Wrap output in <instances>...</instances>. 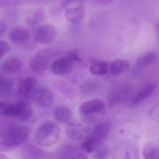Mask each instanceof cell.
Masks as SVG:
<instances>
[{"label":"cell","mask_w":159,"mask_h":159,"mask_svg":"<svg viewBox=\"0 0 159 159\" xmlns=\"http://www.w3.org/2000/svg\"><path fill=\"white\" fill-rule=\"evenodd\" d=\"M60 134V128L56 124L52 121H46L43 123L36 129L34 139L39 146L49 147L56 143Z\"/></svg>","instance_id":"1"},{"label":"cell","mask_w":159,"mask_h":159,"mask_svg":"<svg viewBox=\"0 0 159 159\" xmlns=\"http://www.w3.org/2000/svg\"><path fill=\"white\" fill-rule=\"evenodd\" d=\"M30 131L25 126L12 125L4 131L2 136L3 145L9 148L17 147L28 139Z\"/></svg>","instance_id":"2"},{"label":"cell","mask_w":159,"mask_h":159,"mask_svg":"<svg viewBox=\"0 0 159 159\" xmlns=\"http://www.w3.org/2000/svg\"><path fill=\"white\" fill-rule=\"evenodd\" d=\"M55 53L52 49H44L38 52L30 63L31 70L36 73H41L45 71Z\"/></svg>","instance_id":"3"},{"label":"cell","mask_w":159,"mask_h":159,"mask_svg":"<svg viewBox=\"0 0 159 159\" xmlns=\"http://www.w3.org/2000/svg\"><path fill=\"white\" fill-rule=\"evenodd\" d=\"M2 113L5 116L19 117L27 120L31 115V109L26 102L20 101L12 105H6L1 108Z\"/></svg>","instance_id":"4"},{"label":"cell","mask_w":159,"mask_h":159,"mask_svg":"<svg viewBox=\"0 0 159 159\" xmlns=\"http://www.w3.org/2000/svg\"><path fill=\"white\" fill-rule=\"evenodd\" d=\"M62 5L66 8L65 16L70 23L76 24L83 18L84 7L80 2L64 1Z\"/></svg>","instance_id":"5"},{"label":"cell","mask_w":159,"mask_h":159,"mask_svg":"<svg viewBox=\"0 0 159 159\" xmlns=\"http://www.w3.org/2000/svg\"><path fill=\"white\" fill-rule=\"evenodd\" d=\"M90 132L89 126L82 122H72L68 123L66 127L67 135L74 141L84 140L88 137Z\"/></svg>","instance_id":"6"},{"label":"cell","mask_w":159,"mask_h":159,"mask_svg":"<svg viewBox=\"0 0 159 159\" xmlns=\"http://www.w3.org/2000/svg\"><path fill=\"white\" fill-rule=\"evenodd\" d=\"M56 35V30L53 26L45 24L37 29L34 37L36 41L40 44L48 45L54 41Z\"/></svg>","instance_id":"7"},{"label":"cell","mask_w":159,"mask_h":159,"mask_svg":"<svg viewBox=\"0 0 159 159\" xmlns=\"http://www.w3.org/2000/svg\"><path fill=\"white\" fill-rule=\"evenodd\" d=\"M110 131V125L108 123L106 122L99 123L94 126L90 137L88 138L93 145L94 150L100 144L104 143V141L108 135Z\"/></svg>","instance_id":"8"},{"label":"cell","mask_w":159,"mask_h":159,"mask_svg":"<svg viewBox=\"0 0 159 159\" xmlns=\"http://www.w3.org/2000/svg\"><path fill=\"white\" fill-rule=\"evenodd\" d=\"M32 99L35 105L40 107H49L53 102V96L52 92L44 87L35 89L32 93Z\"/></svg>","instance_id":"9"},{"label":"cell","mask_w":159,"mask_h":159,"mask_svg":"<svg viewBox=\"0 0 159 159\" xmlns=\"http://www.w3.org/2000/svg\"><path fill=\"white\" fill-rule=\"evenodd\" d=\"M74 62L67 55L55 60L51 64V69L54 74L66 76L71 72Z\"/></svg>","instance_id":"10"},{"label":"cell","mask_w":159,"mask_h":159,"mask_svg":"<svg viewBox=\"0 0 159 159\" xmlns=\"http://www.w3.org/2000/svg\"><path fill=\"white\" fill-rule=\"evenodd\" d=\"M104 101L99 98H93L83 102L79 107V111L82 115L98 113L105 109Z\"/></svg>","instance_id":"11"},{"label":"cell","mask_w":159,"mask_h":159,"mask_svg":"<svg viewBox=\"0 0 159 159\" xmlns=\"http://www.w3.org/2000/svg\"><path fill=\"white\" fill-rule=\"evenodd\" d=\"M131 93L129 85H122L114 90L110 95V102L112 104H121L126 102Z\"/></svg>","instance_id":"12"},{"label":"cell","mask_w":159,"mask_h":159,"mask_svg":"<svg viewBox=\"0 0 159 159\" xmlns=\"http://www.w3.org/2000/svg\"><path fill=\"white\" fill-rule=\"evenodd\" d=\"M37 80L34 77H30L20 81L17 88V93L20 96L26 97L35 90Z\"/></svg>","instance_id":"13"},{"label":"cell","mask_w":159,"mask_h":159,"mask_svg":"<svg viewBox=\"0 0 159 159\" xmlns=\"http://www.w3.org/2000/svg\"><path fill=\"white\" fill-rule=\"evenodd\" d=\"M10 40L14 43H19L27 41L30 37L29 31L27 29L21 26H16L9 31Z\"/></svg>","instance_id":"14"},{"label":"cell","mask_w":159,"mask_h":159,"mask_svg":"<svg viewBox=\"0 0 159 159\" xmlns=\"http://www.w3.org/2000/svg\"><path fill=\"white\" fill-rule=\"evenodd\" d=\"M157 86V84L155 82L149 83L143 86L135 96L132 100V105L134 106L143 102L153 93Z\"/></svg>","instance_id":"15"},{"label":"cell","mask_w":159,"mask_h":159,"mask_svg":"<svg viewBox=\"0 0 159 159\" xmlns=\"http://www.w3.org/2000/svg\"><path fill=\"white\" fill-rule=\"evenodd\" d=\"M53 116L57 121L61 124L68 123L72 118L71 110L69 107L60 106L54 110Z\"/></svg>","instance_id":"16"},{"label":"cell","mask_w":159,"mask_h":159,"mask_svg":"<svg viewBox=\"0 0 159 159\" xmlns=\"http://www.w3.org/2000/svg\"><path fill=\"white\" fill-rule=\"evenodd\" d=\"M100 86V82L98 80L93 78L89 79L82 84L80 87V91L83 95H89L98 91Z\"/></svg>","instance_id":"17"},{"label":"cell","mask_w":159,"mask_h":159,"mask_svg":"<svg viewBox=\"0 0 159 159\" xmlns=\"http://www.w3.org/2000/svg\"><path fill=\"white\" fill-rule=\"evenodd\" d=\"M130 68L129 62L125 59L114 60L109 67V71L113 76H118L127 71Z\"/></svg>","instance_id":"18"},{"label":"cell","mask_w":159,"mask_h":159,"mask_svg":"<svg viewBox=\"0 0 159 159\" xmlns=\"http://www.w3.org/2000/svg\"><path fill=\"white\" fill-rule=\"evenodd\" d=\"M144 159H159V147L158 143L151 142L143 147L142 152Z\"/></svg>","instance_id":"19"},{"label":"cell","mask_w":159,"mask_h":159,"mask_svg":"<svg viewBox=\"0 0 159 159\" xmlns=\"http://www.w3.org/2000/svg\"><path fill=\"white\" fill-rule=\"evenodd\" d=\"M21 63L19 59L15 57H10L6 59L2 64V68L6 74H13L20 70Z\"/></svg>","instance_id":"20"},{"label":"cell","mask_w":159,"mask_h":159,"mask_svg":"<svg viewBox=\"0 0 159 159\" xmlns=\"http://www.w3.org/2000/svg\"><path fill=\"white\" fill-rule=\"evenodd\" d=\"M157 60V55L155 52H150L140 57L137 61L136 68L141 69L151 64H154Z\"/></svg>","instance_id":"21"},{"label":"cell","mask_w":159,"mask_h":159,"mask_svg":"<svg viewBox=\"0 0 159 159\" xmlns=\"http://www.w3.org/2000/svg\"><path fill=\"white\" fill-rule=\"evenodd\" d=\"M110 66L107 62L98 61L93 63L90 66L89 71L92 74L96 76L106 75L109 71Z\"/></svg>","instance_id":"22"},{"label":"cell","mask_w":159,"mask_h":159,"mask_svg":"<svg viewBox=\"0 0 159 159\" xmlns=\"http://www.w3.org/2000/svg\"><path fill=\"white\" fill-rule=\"evenodd\" d=\"M45 14L42 9H38L31 13L27 18V22L31 25H36L45 19Z\"/></svg>","instance_id":"23"},{"label":"cell","mask_w":159,"mask_h":159,"mask_svg":"<svg viewBox=\"0 0 159 159\" xmlns=\"http://www.w3.org/2000/svg\"><path fill=\"white\" fill-rule=\"evenodd\" d=\"M13 81L7 76H0V93H10L13 89Z\"/></svg>","instance_id":"24"},{"label":"cell","mask_w":159,"mask_h":159,"mask_svg":"<svg viewBox=\"0 0 159 159\" xmlns=\"http://www.w3.org/2000/svg\"><path fill=\"white\" fill-rule=\"evenodd\" d=\"M93 153L94 159H107L108 156V149L103 143L97 147Z\"/></svg>","instance_id":"25"},{"label":"cell","mask_w":159,"mask_h":159,"mask_svg":"<svg viewBox=\"0 0 159 159\" xmlns=\"http://www.w3.org/2000/svg\"><path fill=\"white\" fill-rule=\"evenodd\" d=\"M9 43L4 40H0V59H2L10 51Z\"/></svg>","instance_id":"26"},{"label":"cell","mask_w":159,"mask_h":159,"mask_svg":"<svg viewBox=\"0 0 159 159\" xmlns=\"http://www.w3.org/2000/svg\"><path fill=\"white\" fill-rule=\"evenodd\" d=\"M82 148L85 152L87 153H93L94 150V147L91 141L89 138L86 139L81 145Z\"/></svg>","instance_id":"27"},{"label":"cell","mask_w":159,"mask_h":159,"mask_svg":"<svg viewBox=\"0 0 159 159\" xmlns=\"http://www.w3.org/2000/svg\"><path fill=\"white\" fill-rule=\"evenodd\" d=\"M159 105H155L151 110L149 113V115L150 118L154 121H158L159 119Z\"/></svg>","instance_id":"28"},{"label":"cell","mask_w":159,"mask_h":159,"mask_svg":"<svg viewBox=\"0 0 159 159\" xmlns=\"http://www.w3.org/2000/svg\"><path fill=\"white\" fill-rule=\"evenodd\" d=\"M66 54L72 60L73 62H78L80 61L81 59L79 56L78 55L77 51L73 50L67 53Z\"/></svg>","instance_id":"29"},{"label":"cell","mask_w":159,"mask_h":159,"mask_svg":"<svg viewBox=\"0 0 159 159\" xmlns=\"http://www.w3.org/2000/svg\"><path fill=\"white\" fill-rule=\"evenodd\" d=\"M7 30V25L5 22L0 20V36L3 35Z\"/></svg>","instance_id":"30"},{"label":"cell","mask_w":159,"mask_h":159,"mask_svg":"<svg viewBox=\"0 0 159 159\" xmlns=\"http://www.w3.org/2000/svg\"><path fill=\"white\" fill-rule=\"evenodd\" d=\"M71 159H89L88 157L82 153H78L72 156Z\"/></svg>","instance_id":"31"},{"label":"cell","mask_w":159,"mask_h":159,"mask_svg":"<svg viewBox=\"0 0 159 159\" xmlns=\"http://www.w3.org/2000/svg\"><path fill=\"white\" fill-rule=\"evenodd\" d=\"M0 159H9V158L7 157L5 154L0 153Z\"/></svg>","instance_id":"32"},{"label":"cell","mask_w":159,"mask_h":159,"mask_svg":"<svg viewBox=\"0 0 159 159\" xmlns=\"http://www.w3.org/2000/svg\"><path fill=\"white\" fill-rule=\"evenodd\" d=\"M5 105V103H2V102H0V109H1L3 107H4V105Z\"/></svg>","instance_id":"33"}]
</instances>
